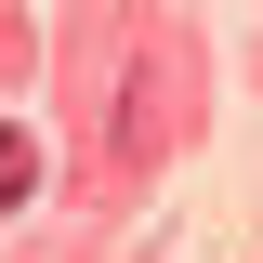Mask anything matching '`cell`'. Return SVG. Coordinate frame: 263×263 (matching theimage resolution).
Returning <instances> with one entry per match:
<instances>
[{
    "label": "cell",
    "instance_id": "6da1fadb",
    "mask_svg": "<svg viewBox=\"0 0 263 263\" xmlns=\"http://www.w3.org/2000/svg\"><path fill=\"white\" fill-rule=\"evenodd\" d=\"M27 184H40V145H27L13 119H0V211H27Z\"/></svg>",
    "mask_w": 263,
    "mask_h": 263
}]
</instances>
